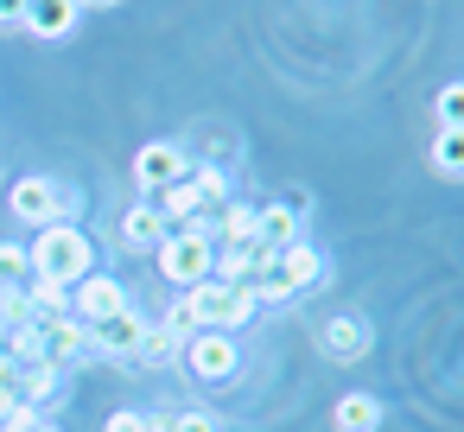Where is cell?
<instances>
[{"mask_svg": "<svg viewBox=\"0 0 464 432\" xmlns=\"http://www.w3.org/2000/svg\"><path fill=\"white\" fill-rule=\"evenodd\" d=\"M26 254H33V280H52V286H77L83 274H96V242H90L77 223L39 229V242H33Z\"/></svg>", "mask_w": 464, "mask_h": 432, "instance_id": "6da1fadb", "label": "cell"}, {"mask_svg": "<svg viewBox=\"0 0 464 432\" xmlns=\"http://www.w3.org/2000/svg\"><path fill=\"white\" fill-rule=\"evenodd\" d=\"M7 204H14V216L33 223V229H52V223H77V216H83V191H71V185H58V178H45V172L20 178Z\"/></svg>", "mask_w": 464, "mask_h": 432, "instance_id": "7a4b0ae2", "label": "cell"}, {"mask_svg": "<svg viewBox=\"0 0 464 432\" xmlns=\"http://www.w3.org/2000/svg\"><path fill=\"white\" fill-rule=\"evenodd\" d=\"M160 274L179 286V293H191V286H204L210 280V261H217V242H210V229H198V223H185V229H172L160 248Z\"/></svg>", "mask_w": 464, "mask_h": 432, "instance_id": "3957f363", "label": "cell"}, {"mask_svg": "<svg viewBox=\"0 0 464 432\" xmlns=\"http://www.w3.org/2000/svg\"><path fill=\"white\" fill-rule=\"evenodd\" d=\"M191 312H198V331H229V337H236V331L261 312V299H255L248 280H236V286L204 280V286H191Z\"/></svg>", "mask_w": 464, "mask_h": 432, "instance_id": "277c9868", "label": "cell"}, {"mask_svg": "<svg viewBox=\"0 0 464 432\" xmlns=\"http://www.w3.org/2000/svg\"><path fill=\"white\" fill-rule=\"evenodd\" d=\"M324 280V254L312 248V242H293V248H280V261H274V274L255 286V299L261 305H286V299H299L305 286H318Z\"/></svg>", "mask_w": 464, "mask_h": 432, "instance_id": "5b68a950", "label": "cell"}, {"mask_svg": "<svg viewBox=\"0 0 464 432\" xmlns=\"http://www.w3.org/2000/svg\"><path fill=\"white\" fill-rule=\"evenodd\" d=\"M179 178H191V159H185L179 140H147V147L134 153V185H140L147 197H160V191L179 185Z\"/></svg>", "mask_w": 464, "mask_h": 432, "instance_id": "8992f818", "label": "cell"}, {"mask_svg": "<svg viewBox=\"0 0 464 432\" xmlns=\"http://www.w3.org/2000/svg\"><path fill=\"white\" fill-rule=\"evenodd\" d=\"M39 337H45V362H52V369H64V375H71V369H83V362L96 356L90 324H83V318H71V312H64V318H45V324H39Z\"/></svg>", "mask_w": 464, "mask_h": 432, "instance_id": "52a82bcc", "label": "cell"}, {"mask_svg": "<svg viewBox=\"0 0 464 432\" xmlns=\"http://www.w3.org/2000/svg\"><path fill=\"white\" fill-rule=\"evenodd\" d=\"M179 356H185V369H191L198 381H229V375L242 369V350H236L229 331H198Z\"/></svg>", "mask_w": 464, "mask_h": 432, "instance_id": "ba28073f", "label": "cell"}, {"mask_svg": "<svg viewBox=\"0 0 464 432\" xmlns=\"http://www.w3.org/2000/svg\"><path fill=\"white\" fill-rule=\"evenodd\" d=\"M115 312H128V293H121L115 274H83V280L71 286V318L102 324V318H115Z\"/></svg>", "mask_w": 464, "mask_h": 432, "instance_id": "9c48e42d", "label": "cell"}, {"mask_svg": "<svg viewBox=\"0 0 464 432\" xmlns=\"http://www.w3.org/2000/svg\"><path fill=\"white\" fill-rule=\"evenodd\" d=\"M90 337H96V356H115V362H134V350H140V337H147V318L128 305V312H115V318H102V324H90Z\"/></svg>", "mask_w": 464, "mask_h": 432, "instance_id": "30bf717a", "label": "cell"}, {"mask_svg": "<svg viewBox=\"0 0 464 432\" xmlns=\"http://www.w3.org/2000/svg\"><path fill=\"white\" fill-rule=\"evenodd\" d=\"M369 343H375V331H369L362 312H343V318L324 324V356H331V362H362Z\"/></svg>", "mask_w": 464, "mask_h": 432, "instance_id": "8fae6325", "label": "cell"}, {"mask_svg": "<svg viewBox=\"0 0 464 432\" xmlns=\"http://www.w3.org/2000/svg\"><path fill=\"white\" fill-rule=\"evenodd\" d=\"M299 223H305V204H267L255 210V248H293L299 242Z\"/></svg>", "mask_w": 464, "mask_h": 432, "instance_id": "7c38bea8", "label": "cell"}, {"mask_svg": "<svg viewBox=\"0 0 464 432\" xmlns=\"http://www.w3.org/2000/svg\"><path fill=\"white\" fill-rule=\"evenodd\" d=\"M83 20L77 0H26V33L33 39H71Z\"/></svg>", "mask_w": 464, "mask_h": 432, "instance_id": "4fadbf2b", "label": "cell"}, {"mask_svg": "<svg viewBox=\"0 0 464 432\" xmlns=\"http://www.w3.org/2000/svg\"><path fill=\"white\" fill-rule=\"evenodd\" d=\"M166 235H172V229H166V216H160V204H153V197H147V204H134V210L121 216V248H140V254H147V248H160Z\"/></svg>", "mask_w": 464, "mask_h": 432, "instance_id": "5bb4252c", "label": "cell"}, {"mask_svg": "<svg viewBox=\"0 0 464 432\" xmlns=\"http://www.w3.org/2000/svg\"><path fill=\"white\" fill-rule=\"evenodd\" d=\"M20 407H33V413H45L52 400H58V388H64V369H52V362H39V369H20Z\"/></svg>", "mask_w": 464, "mask_h": 432, "instance_id": "9a60e30c", "label": "cell"}, {"mask_svg": "<svg viewBox=\"0 0 464 432\" xmlns=\"http://www.w3.org/2000/svg\"><path fill=\"white\" fill-rule=\"evenodd\" d=\"M153 204H160V216H166V229H185V223H191V216L204 210V197H198V185H191V178H179V185H166V191H160Z\"/></svg>", "mask_w": 464, "mask_h": 432, "instance_id": "2e32d148", "label": "cell"}, {"mask_svg": "<svg viewBox=\"0 0 464 432\" xmlns=\"http://www.w3.org/2000/svg\"><path fill=\"white\" fill-rule=\"evenodd\" d=\"M331 419H337V432H375V426H382V400L356 388V394H343V400H337V413H331Z\"/></svg>", "mask_w": 464, "mask_h": 432, "instance_id": "e0dca14e", "label": "cell"}, {"mask_svg": "<svg viewBox=\"0 0 464 432\" xmlns=\"http://www.w3.org/2000/svg\"><path fill=\"white\" fill-rule=\"evenodd\" d=\"M217 242H223V248H255V210L229 197V204L217 210Z\"/></svg>", "mask_w": 464, "mask_h": 432, "instance_id": "ac0fdd59", "label": "cell"}, {"mask_svg": "<svg viewBox=\"0 0 464 432\" xmlns=\"http://www.w3.org/2000/svg\"><path fill=\"white\" fill-rule=\"evenodd\" d=\"M179 350H185V343H179V337H172L166 324H147V337H140V350H134V362H140V369H166V362H172Z\"/></svg>", "mask_w": 464, "mask_h": 432, "instance_id": "d6986e66", "label": "cell"}, {"mask_svg": "<svg viewBox=\"0 0 464 432\" xmlns=\"http://www.w3.org/2000/svg\"><path fill=\"white\" fill-rule=\"evenodd\" d=\"M432 166H439L445 178H464V128H439V140H432Z\"/></svg>", "mask_w": 464, "mask_h": 432, "instance_id": "ffe728a7", "label": "cell"}, {"mask_svg": "<svg viewBox=\"0 0 464 432\" xmlns=\"http://www.w3.org/2000/svg\"><path fill=\"white\" fill-rule=\"evenodd\" d=\"M191 185H198L204 210H223V204H229V172H223V166H191Z\"/></svg>", "mask_w": 464, "mask_h": 432, "instance_id": "44dd1931", "label": "cell"}, {"mask_svg": "<svg viewBox=\"0 0 464 432\" xmlns=\"http://www.w3.org/2000/svg\"><path fill=\"white\" fill-rule=\"evenodd\" d=\"M26 324H39L33 318V293L26 286H7V293H0V331H26Z\"/></svg>", "mask_w": 464, "mask_h": 432, "instance_id": "7402d4cb", "label": "cell"}, {"mask_svg": "<svg viewBox=\"0 0 464 432\" xmlns=\"http://www.w3.org/2000/svg\"><path fill=\"white\" fill-rule=\"evenodd\" d=\"M33 280V254L20 248V242H0V293L7 286H26Z\"/></svg>", "mask_w": 464, "mask_h": 432, "instance_id": "603a6c76", "label": "cell"}, {"mask_svg": "<svg viewBox=\"0 0 464 432\" xmlns=\"http://www.w3.org/2000/svg\"><path fill=\"white\" fill-rule=\"evenodd\" d=\"M166 331H172L179 343H191V337H198V312H191V293H179V299H172V312H166Z\"/></svg>", "mask_w": 464, "mask_h": 432, "instance_id": "cb8c5ba5", "label": "cell"}, {"mask_svg": "<svg viewBox=\"0 0 464 432\" xmlns=\"http://www.w3.org/2000/svg\"><path fill=\"white\" fill-rule=\"evenodd\" d=\"M439 128H464V83L439 90Z\"/></svg>", "mask_w": 464, "mask_h": 432, "instance_id": "d4e9b609", "label": "cell"}, {"mask_svg": "<svg viewBox=\"0 0 464 432\" xmlns=\"http://www.w3.org/2000/svg\"><path fill=\"white\" fill-rule=\"evenodd\" d=\"M172 432H223V419L204 413V407H191V413H172Z\"/></svg>", "mask_w": 464, "mask_h": 432, "instance_id": "484cf974", "label": "cell"}, {"mask_svg": "<svg viewBox=\"0 0 464 432\" xmlns=\"http://www.w3.org/2000/svg\"><path fill=\"white\" fill-rule=\"evenodd\" d=\"M140 426H147V413H128V407H121V413H109L102 432H140Z\"/></svg>", "mask_w": 464, "mask_h": 432, "instance_id": "4316f807", "label": "cell"}, {"mask_svg": "<svg viewBox=\"0 0 464 432\" xmlns=\"http://www.w3.org/2000/svg\"><path fill=\"white\" fill-rule=\"evenodd\" d=\"M0 26H26V0H0Z\"/></svg>", "mask_w": 464, "mask_h": 432, "instance_id": "83f0119b", "label": "cell"}, {"mask_svg": "<svg viewBox=\"0 0 464 432\" xmlns=\"http://www.w3.org/2000/svg\"><path fill=\"white\" fill-rule=\"evenodd\" d=\"M140 432H172V413H147V426Z\"/></svg>", "mask_w": 464, "mask_h": 432, "instance_id": "f1b7e54d", "label": "cell"}, {"mask_svg": "<svg viewBox=\"0 0 464 432\" xmlns=\"http://www.w3.org/2000/svg\"><path fill=\"white\" fill-rule=\"evenodd\" d=\"M0 381H20V369H14V356L0 350Z\"/></svg>", "mask_w": 464, "mask_h": 432, "instance_id": "f546056e", "label": "cell"}, {"mask_svg": "<svg viewBox=\"0 0 464 432\" xmlns=\"http://www.w3.org/2000/svg\"><path fill=\"white\" fill-rule=\"evenodd\" d=\"M77 7H121V0H77Z\"/></svg>", "mask_w": 464, "mask_h": 432, "instance_id": "4dcf8cb0", "label": "cell"}, {"mask_svg": "<svg viewBox=\"0 0 464 432\" xmlns=\"http://www.w3.org/2000/svg\"><path fill=\"white\" fill-rule=\"evenodd\" d=\"M33 432H58V426H52V419H39V426H33Z\"/></svg>", "mask_w": 464, "mask_h": 432, "instance_id": "1f68e13d", "label": "cell"}]
</instances>
